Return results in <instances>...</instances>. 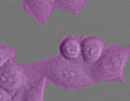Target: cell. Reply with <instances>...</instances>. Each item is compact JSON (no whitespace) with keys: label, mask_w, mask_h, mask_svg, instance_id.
Masks as SVG:
<instances>
[{"label":"cell","mask_w":130,"mask_h":101,"mask_svg":"<svg viewBox=\"0 0 130 101\" xmlns=\"http://www.w3.org/2000/svg\"><path fill=\"white\" fill-rule=\"evenodd\" d=\"M87 1H33L25 0L24 9L35 17L39 22L45 23L48 21L53 10L55 8H67L73 13H78L84 7Z\"/></svg>","instance_id":"obj_3"},{"label":"cell","mask_w":130,"mask_h":101,"mask_svg":"<svg viewBox=\"0 0 130 101\" xmlns=\"http://www.w3.org/2000/svg\"><path fill=\"white\" fill-rule=\"evenodd\" d=\"M12 95L3 89L0 88V101H9L12 98Z\"/></svg>","instance_id":"obj_10"},{"label":"cell","mask_w":130,"mask_h":101,"mask_svg":"<svg viewBox=\"0 0 130 101\" xmlns=\"http://www.w3.org/2000/svg\"><path fill=\"white\" fill-rule=\"evenodd\" d=\"M16 55H17V52L15 50L11 48L4 47L1 45L0 46V61H1L0 65L2 66L9 60L14 59Z\"/></svg>","instance_id":"obj_8"},{"label":"cell","mask_w":130,"mask_h":101,"mask_svg":"<svg viewBox=\"0 0 130 101\" xmlns=\"http://www.w3.org/2000/svg\"><path fill=\"white\" fill-rule=\"evenodd\" d=\"M129 55L130 46L123 49L113 45L104 50L96 62L88 65L89 75L93 83L101 79L123 81L124 65Z\"/></svg>","instance_id":"obj_2"},{"label":"cell","mask_w":130,"mask_h":101,"mask_svg":"<svg viewBox=\"0 0 130 101\" xmlns=\"http://www.w3.org/2000/svg\"><path fill=\"white\" fill-rule=\"evenodd\" d=\"M23 67L28 80L30 77L39 79L43 76L67 89L73 90L93 83L89 75L88 65L82 57L71 60L60 56Z\"/></svg>","instance_id":"obj_1"},{"label":"cell","mask_w":130,"mask_h":101,"mask_svg":"<svg viewBox=\"0 0 130 101\" xmlns=\"http://www.w3.org/2000/svg\"><path fill=\"white\" fill-rule=\"evenodd\" d=\"M61 56L66 59L74 60L81 55V45L75 37H70L63 40L60 45Z\"/></svg>","instance_id":"obj_6"},{"label":"cell","mask_w":130,"mask_h":101,"mask_svg":"<svg viewBox=\"0 0 130 101\" xmlns=\"http://www.w3.org/2000/svg\"><path fill=\"white\" fill-rule=\"evenodd\" d=\"M28 78L23 66L18 65L14 59L9 60L0 67V86L12 96L26 86Z\"/></svg>","instance_id":"obj_4"},{"label":"cell","mask_w":130,"mask_h":101,"mask_svg":"<svg viewBox=\"0 0 130 101\" xmlns=\"http://www.w3.org/2000/svg\"><path fill=\"white\" fill-rule=\"evenodd\" d=\"M80 45L82 58L87 65H92L96 62L106 50L104 43L100 39L94 37L84 39Z\"/></svg>","instance_id":"obj_5"},{"label":"cell","mask_w":130,"mask_h":101,"mask_svg":"<svg viewBox=\"0 0 130 101\" xmlns=\"http://www.w3.org/2000/svg\"><path fill=\"white\" fill-rule=\"evenodd\" d=\"M26 86L25 87H23L22 89H21L18 92H17L13 97L11 99H10L9 101H21L22 99V97H23V95L25 92V90H26Z\"/></svg>","instance_id":"obj_9"},{"label":"cell","mask_w":130,"mask_h":101,"mask_svg":"<svg viewBox=\"0 0 130 101\" xmlns=\"http://www.w3.org/2000/svg\"><path fill=\"white\" fill-rule=\"evenodd\" d=\"M48 81L43 76L37 79L29 88L26 89L21 101H43L45 88Z\"/></svg>","instance_id":"obj_7"}]
</instances>
